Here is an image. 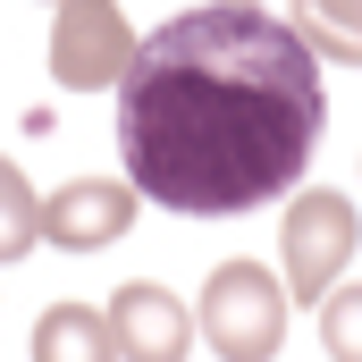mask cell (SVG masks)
Returning <instances> with one entry per match:
<instances>
[{
    "mask_svg": "<svg viewBox=\"0 0 362 362\" xmlns=\"http://www.w3.org/2000/svg\"><path fill=\"white\" fill-rule=\"evenodd\" d=\"M329 135V68L270 8L202 0L160 17L118 76V160L169 219L286 202Z\"/></svg>",
    "mask_w": 362,
    "mask_h": 362,
    "instance_id": "1",
    "label": "cell"
},
{
    "mask_svg": "<svg viewBox=\"0 0 362 362\" xmlns=\"http://www.w3.org/2000/svg\"><path fill=\"white\" fill-rule=\"evenodd\" d=\"M286 320H295V303H286L270 262H219L194 303V346L219 362H278Z\"/></svg>",
    "mask_w": 362,
    "mask_h": 362,
    "instance_id": "2",
    "label": "cell"
},
{
    "mask_svg": "<svg viewBox=\"0 0 362 362\" xmlns=\"http://www.w3.org/2000/svg\"><path fill=\"white\" fill-rule=\"evenodd\" d=\"M362 253V211L354 194H337V185H295L286 194V219H278V286H286V303L303 312V303H320L346 262Z\"/></svg>",
    "mask_w": 362,
    "mask_h": 362,
    "instance_id": "3",
    "label": "cell"
},
{
    "mask_svg": "<svg viewBox=\"0 0 362 362\" xmlns=\"http://www.w3.org/2000/svg\"><path fill=\"white\" fill-rule=\"evenodd\" d=\"M135 17L118 0H59L51 17V85L59 93H118L127 59H135Z\"/></svg>",
    "mask_w": 362,
    "mask_h": 362,
    "instance_id": "4",
    "label": "cell"
},
{
    "mask_svg": "<svg viewBox=\"0 0 362 362\" xmlns=\"http://www.w3.org/2000/svg\"><path fill=\"white\" fill-rule=\"evenodd\" d=\"M135 219H144V194L127 177H68L59 194L34 202V236L59 245V253H101V245H118Z\"/></svg>",
    "mask_w": 362,
    "mask_h": 362,
    "instance_id": "5",
    "label": "cell"
},
{
    "mask_svg": "<svg viewBox=\"0 0 362 362\" xmlns=\"http://www.w3.org/2000/svg\"><path fill=\"white\" fill-rule=\"evenodd\" d=\"M101 329H110L118 362H185L194 354V303H177L160 278H127L101 303Z\"/></svg>",
    "mask_w": 362,
    "mask_h": 362,
    "instance_id": "6",
    "label": "cell"
},
{
    "mask_svg": "<svg viewBox=\"0 0 362 362\" xmlns=\"http://www.w3.org/2000/svg\"><path fill=\"white\" fill-rule=\"evenodd\" d=\"M286 25L320 68H362V0H295Z\"/></svg>",
    "mask_w": 362,
    "mask_h": 362,
    "instance_id": "7",
    "label": "cell"
},
{
    "mask_svg": "<svg viewBox=\"0 0 362 362\" xmlns=\"http://www.w3.org/2000/svg\"><path fill=\"white\" fill-rule=\"evenodd\" d=\"M25 362H118V354H110V329L93 303H51L25 337Z\"/></svg>",
    "mask_w": 362,
    "mask_h": 362,
    "instance_id": "8",
    "label": "cell"
},
{
    "mask_svg": "<svg viewBox=\"0 0 362 362\" xmlns=\"http://www.w3.org/2000/svg\"><path fill=\"white\" fill-rule=\"evenodd\" d=\"M34 202H42V194H34L25 169L0 152V270H8V262H25V253L42 245V236H34Z\"/></svg>",
    "mask_w": 362,
    "mask_h": 362,
    "instance_id": "9",
    "label": "cell"
},
{
    "mask_svg": "<svg viewBox=\"0 0 362 362\" xmlns=\"http://www.w3.org/2000/svg\"><path fill=\"white\" fill-rule=\"evenodd\" d=\"M312 312H320V354H329V362H362V286L337 278Z\"/></svg>",
    "mask_w": 362,
    "mask_h": 362,
    "instance_id": "10",
    "label": "cell"
},
{
    "mask_svg": "<svg viewBox=\"0 0 362 362\" xmlns=\"http://www.w3.org/2000/svg\"><path fill=\"white\" fill-rule=\"evenodd\" d=\"M228 8H270V0H228Z\"/></svg>",
    "mask_w": 362,
    "mask_h": 362,
    "instance_id": "11",
    "label": "cell"
},
{
    "mask_svg": "<svg viewBox=\"0 0 362 362\" xmlns=\"http://www.w3.org/2000/svg\"><path fill=\"white\" fill-rule=\"evenodd\" d=\"M51 8H59V0H51Z\"/></svg>",
    "mask_w": 362,
    "mask_h": 362,
    "instance_id": "12",
    "label": "cell"
}]
</instances>
